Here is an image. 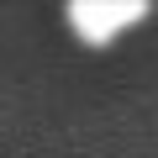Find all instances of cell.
<instances>
[{"instance_id":"1","label":"cell","mask_w":158,"mask_h":158,"mask_svg":"<svg viewBox=\"0 0 158 158\" xmlns=\"http://www.w3.org/2000/svg\"><path fill=\"white\" fill-rule=\"evenodd\" d=\"M137 16H142V6H69V21H74V32L85 42H111Z\"/></svg>"}]
</instances>
